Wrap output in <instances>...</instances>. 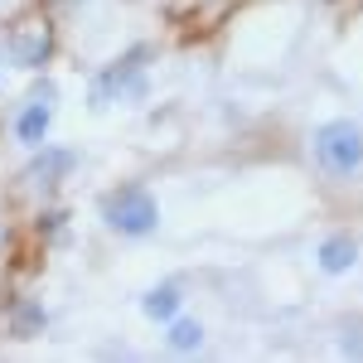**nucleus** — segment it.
<instances>
[{"label": "nucleus", "mask_w": 363, "mask_h": 363, "mask_svg": "<svg viewBox=\"0 0 363 363\" xmlns=\"http://www.w3.org/2000/svg\"><path fill=\"white\" fill-rule=\"evenodd\" d=\"M155 58V44H131L126 54H116L107 68L92 73L87 83V107L92 112H107L112 102H131L140 107L150 97V78H145V63Z\"/></svg>", "instance_id": "1"}, {"label": "nucleus", "mask_w": 363, "mask_h": 363, "mask_svg": "<svg viewBox=\"0 0 363 363\" xmlns=\"http://www.w3.org/2000/svg\"><path fill=\"white\" fill-rule=\"evenodd\" d=\"M310 155L325 179H359L363 174V126L354 116L320 121L310 131Z\"/></svg>", "instance_id": "2"}, {"label": "nucleus", "mask_w": 363, "mask_h": 363, "mask_svg": "<svg viewBox=\"0 0 363 363\" xmlns=\"http://www.w3.org/2000/svg\"><path fill=\"white\" fill-rule=\"evenodd\" d=\"M97 213H102V223L112 228L116 238H131V242L160 233V199L150 194L145 184H136V179L107 189L102 203H97Z\"/></svg>", "instance_id": "3"}, {"label": "nucleus", "mask_w": 363, "mask_h": 363, "mask_svg": "<svg viewBox=\"0 0 363 363\" xmlns=\"http://www.w3.org/2000/svg\"><path fill=\"white\" fill-rule=\"evenodd\" d=\"M54 49H58V29L49 15H25L5 29V58L25 73H44L54 63Z\"/></svg>", "instance_id": "4"}, {"label": "nucleus", "mask_w": 363, "mask_h": 363, "mask_svg": "<svg viewBox=\"0 0 363 363\" xmlns=\"http://www.w3.org/2000/svg\"><path fill=\"white\" fill-rule=\"evenodd\" d=\"M78 169V150L73 145H54V140H44L39 150H29V165H25V179L34 189H54L63 184L68 174Z\"/></svg>", "instance_id": "5"}, {"label": "nucleus", "mask_w": 363, "mask_h": 363, "mask_svg": "<svg viewBox=\"0 0 363 363\" xmlns=\"http://www.w3.org/2000/svg\"><path fill=\"white\" fill-rule=\"evenodd\" d=\"M315 267H320L325 277H349V272L359 267V238H349V233H330V238L315 247Z\"/></svg>", "instance_id": "6"}, {"label": "nucleus", "mask_w": 363, "mask_h": 363, "mask_svg": "<svg viewBox=\"0 0 363 363\" xmlns=\"http://www.w3.org/2000/svg\"><path fill=\"white\" fill-rule=\"evenodd\" d=\"M49 126H54V102H44V97H29L25 112L15 116V140H20L25 150H39V145L49 140Z\"/></svg>", "instance_id": "7"}, {"label": "nucleus", "mask_w": 363, "mask_h": 363, "mask_svg": "<svg viewBox=\"0 0 363 363\" xmlns=\"http://www.w3.org/2000/svg\"><path fill=\"white\" fill-rule=\"evenodd\" d=\"M179 310H184V286H179V281H160V286H150V291L140 296V315L155 320V325H169Z\"/></svg>", "instance_id": "8"}, {"label": "nucleus", "mask_w": 363, "mask_h": 363, "mask_svg": "<svg viewBox=\"0 0 363 363\" xmlns=\"http://www.w3.org/2000/svg\"><path fill=\"white\" fill-rule=\"evenodd\" d=\"M49 330V310L39 306V296H20L15 306H10V335L15 339H34Z\"/></svg>", "instance_id": "9"}, {"label": "nucleus", "mask_w": 363, "mask_h": 363, "mask_svg": "<svg viewBox=\"0 0 363 363\" xmlns=\"http://www.w3.org/2000/svg\"><path fill=\"white\" fill-rule=\"evenodd\" d=\"M165 349L169 354H199L203 349V325L189 320V315H174L165 325Z\"/></svg>", "instance_id": "10"}, {"label": "nucleus", "mask_w": 363, "mask_h": 363, "mask_svg": "<svg viewBox=\"0 0 363 363\" xmlns=\"http://www.w3.org/2000/svg\"><path fill=\"white\" fill-rule=\"evenodd\" d=\"M68 218H73L68 208H39L29 228H34L39 242H68Z\"/></svg>", "instance_id": "11"}, {"label": "nucleus", "mask_w": 363, "mask_h": 363, "mask_svg": "<svg viewBox=\"0 0 363 363\" xmlns=\"http://www.w3.org/2000/svg\"><path fill=\"white\" fill-rule=\"evenodd\" d=\"M339 354H349V359H363V320H354V325H344V339H339Z\"/></svg>", "instance_id": "12"}, {"label": "nucleus", "mask_w": 363, "mask_h": 363, "mask_svg": "<svg viewBox=\"0 0 363 363\" xmlns=\"http://www.w3.org/2000/svg\"><path fill=\"white\" fill-rule=\"evenodd\" d=\"M0 58H5V39H0Z\"/></svg>", "instance_id": "13"}]
</instances>
